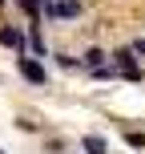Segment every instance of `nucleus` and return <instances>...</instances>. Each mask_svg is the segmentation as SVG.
<instances>
[{"instance_id":"nucleus-1","label":"nucleus","mask_w":145,"mask_h":154,"mask_svg":"<svg viewBox=\"0 0 145 154\" xmlns=\"http://www.w3.org/2000/svg\"><path fill=\"white\" fill-rule=\"evenodd\" d=\"M113 73L129 77V81H141V69H137V61H133V49H129V45L113 53Z\"/></svg>"},{"instance_id":"nucleus-2","label":"nucleus","mask_w":145,"mask_h":154,"mask_svg":"<svg viewBox=\"0 0 145 154\" xmlns=\"http://www.w3.org/2000/svg\"><path fill=\"white\" fill-rule=\"evenodd\" d=\"M45 16H57V20H77L81 16V0H48Z\"/></svg>"},{"instance_id":"nucleus-3","label":"nucleus","mask_w":145,"mask_h":154,"mask_svg":"<svg viewBox=\"0 0 145 154\" xmlns=\"http://www.w3.org/2000/svg\"><path fill=\"white\" fill-rule=\"evenodd\" d=\"M16 69H20V77H24V81H32V85H45V81H48L45 65H40L36 57H16Z\"/></svg>"},{"instance_id":"nucleus-4","label":"nucleus","mask_w":145,"mask_h":154,"mask_svg":"<svg viewBox=\"0 0 145 154\" xmlns=\"http://www.w3.org/2000/svg\"><path fill=\"white\" fill-rule=\"evenodd\" d=\"M0 45H8V49H16V53H24V32L12 29V24H4V29H0Z\"/></svg>"},{"instance_id":"nucleus-5","label":"nucleus","mask_w":145,"mask_h":154,"mask_svg":"<svg viewBox=\"0 0 145 154\" xmlns=\"http://www.w3.org/2000/svg\"><path fill=\"white\" fill-rule=\"evenodd\" d=\"M24 49H32V57H45V53H48V49H45V37H40L36 29H32L28 37H24Z\"/></svg>"},{"instance_id":"nucleus-6","label":"nucleus","mask_w":145,"mask_h":154,"mask_svg":"<svg viewBox=\"0 0 145 154\" xmlns=\"http://www.w3.org/2000/svg\"><path fill=\"white\" fill-rule=\"evenodd\" d=\"M109 142L101 138V134H85V154H105Z\"/></svg>"},{"instance_id":"nucleus-7","label":"nucleus","mask_w":145,"mask_h":154,"mask_svg":"<svg viewBox=\"0 0 145 154\" xmlns=\"http://www.w3.org/2000/svg\"><path fill=\"white\" fill-rule=\"evenodd\" d=\"M45 4H48V0H20V8L32 16V20H40V16H45Z\"/></svg>"},{"instance_id":"nucleus-8","label":"nucleus","mask_w":145,"mask_h":154,"mask_svg":"<svg viewBox=\"0 0 145 154\" xmlns=\"http://www.w3.org/2000/svg\"><path fill=\"white\" fill-rule=\"evenodd\" d=\"M81 65L85 69H101V65H105V53H101V49H89V53L81 57Z\"/></svg>"},{"instance_id":"nucleus-9","label":"nucleus","mask_w":145,"mask_h":154,"mask_svg":"<svg viewBox=\"0 0 145 154\" xmlns=\"http://www.w3.org/2000/svg\"><path fill=\"white\" fill-rule=\"evenodd\" d=\"M57 65H61V69H77L81 61H77V57H65V53H57Z\"/></svg>"},{"instance_id":"nucleus-10","label":"nucleus","mask_w":145,"mask_h":154,"mask_svg":"<svg viewBox=\"0 0 145 154\" xmlns=\"http://www.w3.org/2000/svg\"><path fill=\"white\" fill-rule=\"evenodd\" d=\"M133 53H145V37H141V41H137V45H133Z\"/></svg>"},{"instance_id":"nucleus-11","label":"nucleus","mask_w":145,"mask_h":154,"mask_svg":"<svg viewBox=\"0 0 145 154\" xmlns=\"http://www.w3.org/2000/svg\"><path fill=\"white\" fill-rule=\"evenodd\" d=\"M0 4H4V0H0Z\"/></svg>"}]
</instances>
